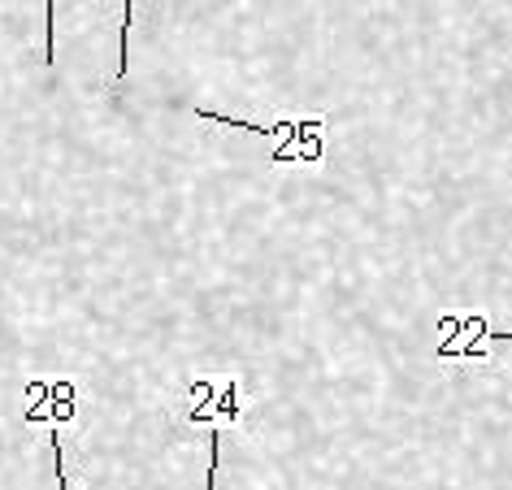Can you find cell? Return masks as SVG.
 Instances as JSON below:
<instances>
[{"instance_id": "obj_1", "label": "cell", "mask_w": 512, "mask_h": 490, "mask_svg": "<svg viewBox=\"0 0 512 490\" xmlns=\"http://www.w3.org/2000/svg\"><path fill=\"white\" fill-rule=\"evenodd\" d=\"M53 460H57V486L70 490V473H66V447H61V434L53 430Z\"/></svg>"}, {"instance_id": "obj_2", "label": "cell", "mask_w": 512, "mask_h": 490, "mask_svg": "<svg viewBox=\"0 0 512 490\" xmlns=\"http://www.w3.org/2000/svg\"><path fill=\"white\" fill-rule=\"evenodd\" d=\"M495 343H512V330H486V339L473 347L469 356H486V347H495Z\"/></svg>"}, {"instance_id": "obj_3", "label": "cell", "mask_w": 512, "mask_h": 490, "mask_svg": "<svg viewBox=\"0 0 512 490\" xmlns=\"http://www.w3.org/2000/svg\"><path fill=\"white\" fill-rule=\"evenodd\" d=\"M217 451H222V434H209V490H213V482H217Z\"/></svg>"}]
</instances>
